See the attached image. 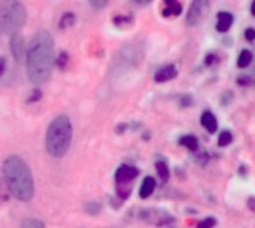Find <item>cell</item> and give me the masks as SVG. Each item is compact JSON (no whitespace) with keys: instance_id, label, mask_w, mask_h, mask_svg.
Instances as JSON below:
<instances>
[{"instance_id":"1","label":"cell","mask_w":255,"mask_h":228,"mask_svg":"<svg viewBox=\"0 0 255 228\" xmlns=\"http://www.w3.org/2000/svg\"><path fill=\"white\" fill-rule=\"evenodd\" d=\"M54 64V39L49 31L40 30L31 37L27 46L25 67L30 82L34 85L45 84L52 75Z\"/></svg>"},{"instance_id":"2","label":"cell","mask_w":255,"mask_h":228,"mask_svg":"<svg viewBox=\"0 0 255 228\" xmlns=\"http://www.w3.org/2000/svg\"><path fill=\"white\" fill-rule=\"evenodd\" d=\"M1 170L12 196L19 202H30L34 194V182L28 164L18 155H9Z\"/></svg>"},{"instance_id":"3","label":"cell","mask_w":255,"mask_h":228,"mask_svg":"<svg viewBox=\"0 0 255 228\" xmlns=\"http://www.w3.org/2000/svg\"><path fill=\"white\" fill-rule=\"evenodd\" d=\"M73 139V127L72 121L66 115H58L51 121L45 134V148L46 152L54 158H63Z\"/></svg>"},{"instance_id":"4","label":"cell","mask_w":255,"mask_h":228,"mask_svg":"<svg viewBox=\"0 0 255 228\" xmlns=\"http://www.w3.org/2000/svg\"><path fill=\"white\" fill-rule=\"evenodd\" d=\"M27 19L25 6L19 1H7L0 4V31L15 34L22 28Z\"/></svg>"},{"instance_id":"5","label":"cell","mask_w":255,"mask_h":228,"mask_svg":"<svg viewBox=\"0 0 255 228\" xmlns=\"http://www.w3.org/2000/svg\"><path fill=\"white\" fill-rule=\"evenodd\" d=\"M137 175L139 170L133 166L123 164L118 167V170L115 172V184H117V194L120 196V199L126 200L130 196L131 184L137 178Z\"/></svg>"},{"instance_id":"6","label":"cell","mask_w":255,"mask_h":228,"mask_svg":"<svg viewBox=\"0 0 255 228\" xmlns=\"http://www.w3.org/2000/svg\"><path fill=\"white\" fill-rule=\"evenodd\" d=\"M208 9H209V3L205 1V0H197L194 3H191V6L188 9V13H187V22L190 25L199 24L203 19V16L206 15Z\"/></svg>"},{"instance_id":"7","label":"cell","mask_w":255,"mask_h":228,"mask_svg":"<svg viewBox=\"0 0 255 228\" xmlns=\"http://www.w3.org/2000/svg\"><path fill=\"white\" fill-rule=\"evenodd\" d=\"M9 45H10V54H12V57L15 58L16 63H21V61L24 60L25 54H27V48H25V45H24L22 36H21L19 33L12 34V36H10Z\"/></svg>"},{"instance_id":"8","label":"cell","mask_w":255,"mask_h":228,"mask_svg":"<svg viewBox=\"0 0 255 228\" xmlns=\"http://www.w3.org/2000/svg\"><path fill=\"white\" fill-rule=\"evenodd\" d=\"M176 75H178V72H176L175 66H164L160 70H157L154 79H155V82H166V81L176 78Z\"/></svg>"},{"instance_id":"9","label":"cell","mask_w":255,"mask_h":228,"mask_svg":"<svg viewBox=\"0 0 255 228\" xmlns=\"http://www.w3.org/2000/svg\"><path fill=\"white\" fill-rule=\"evenodd\" d=\"M217 19H218L217 21V30L218 31L226 33V31L230 30V27L233 24V15L230 12H220L218 16H217Z\"/></svg>"},{"instance_id":"10","label":"cell","mask_w":255,"mask_h":228,"mask_svg":"<svg viewBox=\"0 0 255 228\" xmlns=\"http://www.w3.org/2000/svg\"><path fill=\"white\" fill-rule=\"evenodd\" d=\"M202 125L209 131V133H215L218 130V121L215 118V115L209 111L203 112L202 115Z\"/></svg>"},{"instance_id":"11","label":"cell","mask_w":255,"mask_h":228,"mask_svg":"<svg viewBox=\"0 0 255 228\" xmlns=\"http://www.w3.org/2000/svg\"><path fill=\"white\" fill-rule=\"evenodd\" d=\"M154 190H155V179L151 178V176L145 178L143 182H142V185H140V190H139L140 199H148L154 193Z\"/></svg>"},{"instance_id":"12","label":"cell","mask_w":255,"mask_h":228,"mask_svg":"<svg viewBox=\"0 0 255 228\" xmlns=\"http://www.w3.org/2000/svg\"><path fill=\"white\" fill-rule=\"evenodd\" d=\"M253 60H254L253 52H251V51H248V49H244V51L241 52V55H239L238 66H239L241 69H245V67H248V66L253 63Z\"/></svg>"},{"instance_id":"13","label":"cell","mask_w":255,"mask_h":228,"mask_svg":"<svg viewBox=\"0 0 255 228\" xmlns=\"http://www.w3.org/2000/svg\"><path fill=\"white\" fill-rule=\"evenodd\" d=\"M166 6L167 7H164V10H163V15H170V13H175V15H179L181 13V4L179 3H176V1H166Z\"/></svg>"},{"instance_id":"14","label":"cell","mask_w":255,"mask_h":228,"mask_svg":"<svg viewBox=\"0 0 255 228\" xmlns=\"http://www.w3.org/2000/svg\"><path fill=\"white\" fill-rule=\"evenodd\" d=\"M181 145L188 148L190 151H196L199 148V142H197V139L194 136H184L181 139Z\"/></svg>"},{"instance_id":"15","label":"cell","mask_w":255,"mask_h":228,"mask_svg":"<svg viewBox=\"0 0 255 228\" xmlns=\"http://www.w3.org/2000/svg\"><path fill=\"white\" fill-rule=\"evenodd\" d=\"M21 228H45V224L37 218H27L22 221Z\"/></svg>"},{"instance_id":"16","label":"cell","mask_w":255,"mask_h":228,"mask_svg":"<svg viewBox=\"0 0 255 228\" xmlns=\"http://www.w3.org/2000/svg\"><path fill=\"white\" fill-rule=\"evenodd\" d=\"M75 22V15L72 12H66L60 19V28H67Z\"/></svg>"},{"instance_id":"17","label":"cell","mask_w":255,"mask_h":228,"mask_svg":"<svg viewBox=\"0 0 255 228\" xmlns=\"http://www.w3.org/2000/svg\"><path fill=\"white\" fill-rule=\"evenodd\" d=\"M157 172H158V176L163 179V181H167L169 179V169H167V166H166V163H163V161H158L157 164Z\"/></svg>"},{"instance_id":"18","label":"cell","mask_w":255,"mask_h":228,"mask_svg":"<svg viewBox=\"0 0 255 228\" xmlns=\"http://www.w3.org/2000/svg\"><path fill=\"white\" fill-rule=\"evenodd\" d=\"M100 211H102V206H100V203H97V202H90V203L85 205V212H87L88 215H97Z\"/></svg>"},{"instance_id":"19","label":"cell","mask_w":255,"mask_h":228,"mask_svg":"<svg viewBox=\"0 0 255 228\" xmlns=\"http://www.w3.org/2000/svg\"><path fill=\"white\" fill-rule=\"evenodd\" d=\"M232 140H233V136H232V133L230 131H223L221 134H220V137H218V143H220V146H227L229 143H232Z\"/></svg>"},{"instance_id":"20","label":"cell","mask_w":255,"mask_h":228,"mask_svg":"<svg viewBox=\"0 0 255 228\" xmlns=\"http://www.w3.org/2000/svg\"><path fill=\"white\" fill-rule=\"evenodd\" d=\"M57 66H58V69H64L66 66H67V63H69V55L66 54V52H61L60 55H58V58H57Z\"/></svg>"},{"instance_id":"21","label":"cell","mask_w":255,"mask_h":228,"mask_svg":"<svg viewBox=\"0 0 255 228\" xmlns=\"http://www.w3.org/2000/svg\"><path fill=\"white\" fill-rule=\"evenodd\" d=\"M215 220L214 218H206V220H203L200 224H199V227L200 228H212L214 226H215Z\"/></svg>"},{"instance_id":"22","label":"cell","mask_w":255,"mask_h":228,"mask_svg":"<svg viewBox=\"0 0 255 228\" xmlns=\"http://www.w3.org/2000/svg\"><path fill=\"white\" fill-rule=\"evenodd\" d=\"M244 81L245 82H255V66L248 72V75L244 76Z\"/></svg>"},{"instance_id":"23","label":"cell","mask_w":255,"mask_h":228,"mask_svg":"<svg viewBox=\"0 0 255 228\" xmlns=\"http://www.w3.org/2000/svg\"><path fill=\"white\" fill-rule=\"evenodd\" d=\"M40 97H42V91H40V90H34V91L31 93V97L28 99V103L37 102V100H39Z\"/></svg>"},{"instance_id":"24","label":"cell","mask_w":255,"mask_h":228,"mask_svg":"<svg viewBox=\"0 0 255 228\" xmlns=\"http://www.w3.org/2000/svg\"><path fill=\"white\" fill-rule=\"evenodd\" d=\"M90 4H91L93 7H96V9H102V7L106 6V1H96V0H91Z\"/></svg>"},{"instance_id":"25","label":"cell","mask_w":255,"mask_h":228,"mask_svg":"<svg viewBox=\"0 0 255 228\" xmlns=\"http://www.w3.org/2000/svg\"><path fill=\"white\" fill-rule=\"evenodd\" d=\"M245 36H247V39H248V40H254L255 39L254 28H247V31H245Z\"/></svg>"},{"instance_id":"26","label":"cell","mask_w":255,"mask_h":228,"mask_svg":"<svg viewBox=\"0 0 255 228\" xmlns=\"http://www.w3.org/2000/svg\"><path fill=\"white\" fill-rule=\"evenodd\" d=\"M4 69H6V60L3 57H0V76L4 73Z\"/></svg>"},{"instance_id":"27","label":"cell","mask_w":255,"mask_h":228,"mask_svg":"<svg viewBox=\"0 0 255 228\" xmlns=\"http://www.w3.org/2000/svg\"><path fill=\"white\" fill-rule=\"evenodd\" d=\"M251 12H253V15L255 16V1L253 3V6H251Z\"/></svg>"}]
</instances>
